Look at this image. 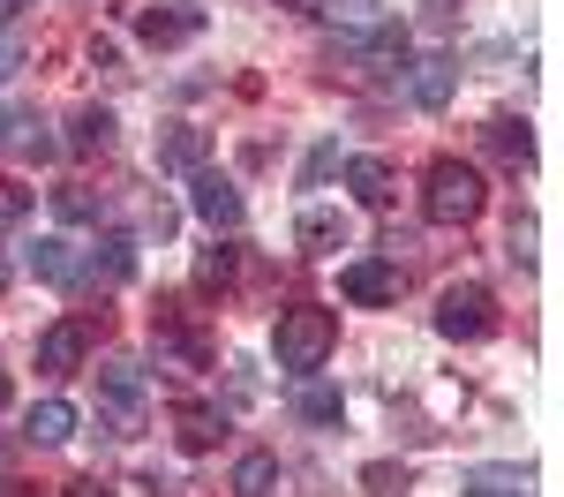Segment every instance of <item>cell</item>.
Instances as JSON below:
<instances>
[{
	"mask_svg": "<svg viewBox=\"0 0 564 497\" xmlns=\"http://www.w3.org/2000/svg\"><path fill=\"white\" fill-rule=\"evenodd\" d=\"M121 279H135V241H129V234H106V241L84 257L76 287H121Z\"/></svg>",
	"mask_w": 564,
	"mask_h": 497,
	"instance_id": "obj_9",
	"label": "cell"
},
{
	"mask_svg": "<svg viewBox=\"0 0 564 497\" xmlns=\"http://www.w3.org/2000/svg\"><path fill=\"white\" fill-rule=\"evenodd\" d=\"M294 414H302V422H339V414H347V400H339V385L302 377V385H294Z\"/></svg>",
	"mask_w": 564,
	"mask_h": 497,
	"instance_id": "obj_16",
	"label": "cell"
},
{
	"mask_svg": "<svg viewBox=\"0 0 564 497\" xmlns=\"http://www.w3.org/2000/svg\"><path fill=\"white\" fill-rule=\"evenodd\" d=\"M23 8H31V0H0V15H23Z\"/></svg>",
	"mask_w": 564,
	"mask_h": 497,
	"instance_id": "obj_29",
	"label": "cell"
},
{
	"mask_svg": "<svg viewBox=\"0 0 564 497\" xmlns=\"http://www.w3.org/2000/svg\"><path fill=\"white\" fill-rule=\"evenodd\" d=\"M279 8H302V15H316V0H279Z\"/></svg>",
	"mask_w": 564,
	"mask_h": 497,
	"instance_id": "obj_30",
	"label": "cell"
},
{
	"mask_svg": "<svg viewBox=\"0 0 564 497\" xmlns=\"http://www.w3.org/2000/svg\"><path fill=\"white\" fill-rule=\"evenodd\" d=\"M188 204H196V219H204V226H226V234L249 219L241 188H234L226 174H212V166H196V174H188Z\"/></svg>",
	"mask_w": 564,
	"mask_h": 497,
	"instance_id": "obj_5",
	"label": "cell"
},
{
	"mask_svg": "<svg viewBox=\"0 0 564 497\" xmlns=\"http://www.w3.org/2000/svg\"><path fill=\"white\" fill-rule=\"evenodd\" d=\"M68 129H76V136H68V151H113V114H106V106H84Z\"/></svg>",
	"mask_w": 564,
	"mask_h": 497,
	"instance_id": "obj_20",
	"label": "cell"
},
{
	"mask_svg": "<svg viewBox=\"0 0 564 497\" xmlns=\"http://www.w3.org/2000/svg\"><path fill=\"white\" fill-rule=\"evenodd\" d=\"M15 497H23V490H15Z\"/></svg>",
	"mask_w": 564,
	"mask_h": 497,
	"instance_id": "obj_33",
	"label": "cell"
},
{
	"mask_svg": "<svg viewBox=\"0 0 564 497\" xmlns=\"http://www.w3.org/2000/svg\"><path fill=\"white\" fill-rule=\"evenodd\" d=\"M23 430H31L39 445H68V437H76V407L68 400H39L31 414H23Z\"/></svg>",
	"mask_w": 564,
	"mask_h": 497,
	"instance_id": "obj_15",
	"label": "cell"
},
{
	"mask_svg": "<svg viewBox=\"0 0 564 497\" xmlns=\"http://www.w3.org/2000/svg\"><path fill=\"white\" fill-rule=\"evenodd\" d=\"M98 400L113 414V430L129 437L135 422H143V369H135V361H106V369H98Z\"/></svg>",
	"mask_w": 564,
	"mask_h": 497,
	"instance_id": "obj_6",
	"label": "cell"
},
{
	"mask_svg": "<svg viewBox=\"0 0 564 497\" xmlns=\"http://www.w3.org/2000/svg\"><path fill=\"white\" fill-rule=\"evenodd\" d=\"M452 90H459V61H452V53L406 61V98H414L422 114H444V106H452Z\"/></svg>",
	"mask_w": 564,
	"mask_h": 497,
	"instance_id": "obj_7",
	"label": "cell"
},
{
	"mask_svg": "<svg viewBox=\"0 0 564 497\" xmlns=\"http://www.w3.org/2000/svg\"><path fill=\"white\" fill-rule=\"evenodd\" d=\"M53 212L68 226H90L98 212H106V196H90V188H53Z\"/></svg>",
	"mask_w": 564,
	"mask_h": 497,
	"instance_id": "obj_23",
	"label": "cell"
},
{
	"mask_svg": "<svg viewBox=\"0 0 564 497\" xmlns=\"http://www.w3.org/2000/svg\"><path fill=\"white\" fill-rule=\"evenodd\" d=\"M377 8H384V0H316V15H332V23H347V31H369V23H384Z\"/></svg>",
	"mask_w": 564,
	"mask_h": 497,
	"instance_id": "obj_21",
	"label": "cell"
},
{
	"mask_svg": "<svg viewBox=\"0 0 564 497\" xmlns=\"http://www.w3.org/2000/svg\"><path fill=\"white\" fill-rule=\"evenodd\" d=\"M31 212V188H15V181H0V226L8 219H23Z\"/></svg>",
	"mask_w": 564,
	"mask_h": 497,
	"instance_id": "obj_26",
	"label": "cell"
},
{
	"mask_svg": "<svg viewBox=\"0 0 564 497\" xmlns=\"http://www.w3.org/2000/svg\"><path fill=\"white\" fill-rule=\"evenodd\" d=\"M332 166H339V143H316V151H308V174H302V188H316V181L332 174Z\"/></svg>",
	"mask_w": 564,
	"mask_h": 497,
	"instance_id": "obj_25",
	"label": "cell"
},
{
	"mask_svg": "<svg viewBox=\"0 0 564 497\" xmlns=\"http://www.w3.org/2000/svg\"><path fill=\"white\" fill-rule=\"evenodd\" d=\"M68 497H113V490H106L98 475H76V483H68Z\"/></svg>",
	"mask_w": 564,
	"mask_h": 497,
	"instance_id": "obj_28",
	"label": "cell"
},
{
	"mask_svg": "<svg viewBox=\"0 0 564 497\" xmlns=\"http://www.w3.org/2000/svg\"><path fill=\"white\" fill-rule=\"evenodd\" d=\"M23 264L39 271L45 287H76V271H84V249H76L68 234H39V241L23 249Z\"/></svg>",
	"mask_w": 564,
	"mask_h": 497,
	"instance_id": "obj_8",
	"label": "cell"
},
{
	"mask_svg": "<svg viewBox=\"0 0 564 497\" xmlns=\"http://www.w3.org/2000/svg\"><path fill=\"white\" fill-rule=\"evenodd\" d=\"M0 407H8V377H0Z\"/></svg>",
	"mask_w": 564,
	"mask_h": 497,
	"instance_id": "obj_31",
	"label": "cell"
},
{
	"mask_svg": "<svg viewBox=\"0 0 564 497\" xmlns=\"http://www.w3.org/2000/svg\"><path fill=\"white\" fill-rule=\"evenodd\" d=\"M212 159V129H196V121H174V129L159 136V166L166 174H196Z\"/></svg>",
	"mask_w": 564,
	"mask_h": 497,
	"instance_id": "obj_12",
	"label": "cell"
},
{
	"mask_svg": "<svg viewBox=\"0 0 564 497\" xmlns=\"http://www.w3.org/2000/svg\"><path fill=\"white\" fill-rule=\"evenodd\" d=\"M234 279V249H204V264H196V287H226Z\"/></svg>",
	"mask_w": 564,
	"mask_h": 497,
	"instance_id": "obj_24",
	"label": "cell"
},
{
	"mask_svg": "<svg viewBox=\"0 0 564 497\" xmlns=\"http://www.w3.org/2000/svg\"><path fill=\"white\" fill-rule=\"evenodd\" d=\"M467 497H534V483H527V467H475Z\"/></svg>",
	"mask_w": 564,
	"mask_h": 497,
	"instance_id": "obj_18",
	"label": "cell"
},
{
	"mask_svg": "<svg viewBox=\"0 0 564 497\" xmlns=\"http://www.w3.org/2000/svg\"><path fill=\"white\" fill-rule=\"evenodd\" d=\"M204 31V8H143L135 15V39L143 45H188Z\"/></svg>",
	"mask_w": 564,
	"mask_h": 497,
	"instance_id": "obj_11",
	"label": "cell"
},
{
	"mask_svg": "<svg viewBox=\"0 0 564 497\" xmlns=\"http://www.w3.org/2000/svg\"><path fill=\"white\" fill-rule=\"evenodd\" d=\"M0 287H8V257H0Z\"/></svg>",
	"mask_w": 564,
	"mask_h": 497,
	"instance_id": "obj_32",
	"label": "cell"
},
{
	"mask_svg": "<svg viewBox=\"0 0 564 497\" xmlns=\"http://www.w3.org/2000/svg\"><path fill=\"white\" fill-rule=\"evenodd\" d=\"M347 188L361 204H391V166L384 159H347Z\"/></svg>",
	"mask_w": 564,
	"mask_h": 497,
	"instance_id": "obj_19",
	"label": "cell"
},
{
	"mask_svg": "<svg viewBox=\"0 0 564 497\" xmlns=\"http://www.w3.org/2000/svg\"><path fill=\"white\" fill-rule=\"evenodd\" d=\"M399 287H406V271L384 264V257H354V264H339V294H347V302H361V310L399 302Z\"/></svg>",
	"mask_w": 564,
	"mask_h": 497,
	"instance_id": "obj_4",
	"label": "cell"
},
{
	"mask_svg": "<svg viewBox=\"0 0 564 497\" xmlns=\"http://www.w3.org/2000/svg\"><path fill=\"white\" fill-rule=\"evenodd\" d=\"M481 143H489L505 166H520V174L534 166V136H527V121H512V114H497V121L481 129Z\"/></svg>",
	"mask_w": 564,
	"mask_h": 497,
	"instance_id": "obj_14",
	"label": "cell"
},
{
	"mask_svg": "<svg viewBox=\"0 0 564 497\" xmlns=\"http://www.w3.org/2000/svg\"><path fill=\"white\" fill-rule=\"evenodd\" d=\"M339 347V316L316 310V302H294V310H279V332H271V355L279 369H294V377H316L324 361Z\"/></svg>",
	"mask_w": 564,
	"mask_h": 497,
	"instance_id": "obj_1",
	"label": "cell"
},
{
	"mask_svg": "<svg viewBox=\"0 0 564 497\" xmlns=\"http://www.w3.org/2000/svg\"><path fill=\"white\" fill-rule=\"evenodd\" d=\"M218 430H226V422H218V407H181V445H188V452H204Z\"/></svg>",
	"mask_w": 564,
	"mask_h": 497,
	"instance_id": "obj_22",
	"label": "cell"
},
{
	"mask_svg": "<svg viewBox=\"0 0 564 497\" xmlns=\"http://www.w3.org/2000/svg\"><path fill=\"white\" fill-rule=\"evenodd\" d=\"M271 490H279V452H241L234 497H271Z\"/></svg>",
	"mask_w": 564,
	"mask_h": 497,
	"instance_id": "obj_17",
	"label": "cell"
},
{
	"mask_svg": "<svg viewBox=\"0 0 564 497\" xmlns=\"http://www.w3.org/2000/svg\"><path fill=\"white\" fill-rule=\"evenodd\" d=\"M436 332H444V339H467V347L489 339V332H497V302H489V287H475V279H467V287H444V302H436Z\"/></svg>",
	"mask_w": 564,
	"mask_h": 497,
	"instance_id": "obj_3",
	"label": "cell"
},
{
	"mask_svg": "<svg viewBox=\"0 0 564 497\" xmlns=\"http://www.w3.org/2000/svg\"><path fill=\"white\" fill-rule=\"evenodd\" d=\"M452 15H459V0H422V23L430 31H452Z\"/></svg>",
	"mask_w": 564,
	"mask_h": 497,
	"instance_id": "obj_27",
	"label": "cell"
},
{
	"mask_svg": "<svg viewBox=\"0 0 564 497\" xmlns=\"http://www.w3.org/2000/svg\"><path fill=\"white\" fill-rule=\"evenodd\" d=\"M84 355H90V332L76 324V316H61V324H53V332L39 339V369H53V377L84 369Z\"/></svg>",
	"mask_w": 564,
	"mask_h": 497,
	"instance_id": "obj_13",
	"label": "cell"
},
{
	"mask_svg": "<svg viewBox=\"0 0 564 497\" xmlns=\"http://www.w3.org/2000/svg\"><path fill=\"white\" fill-rule=\"evenodd\" d=\"M294 241H302L308 257H332V249L354 241V226H347V212H332V204H308L302 219H294Z\"/></svg>",
	"mask_w": 564,
	"mask_h": 497,
	"instance_id": "obj_10",
	"label": "cell"
},
{
	"mask_svg": "<svg viewBox=\"0 0 564 497\" xmlns=\"http://www.w3.org/2000/svg\"><path fill=\"white\" fill-rule=\"evenodd\" d=\"M481 204H489V188H481V174L467 159H436L430 166V181H422L430 226H467V219H481Z\"/></svg>",
	"mask_w": 564,
	"mask_h": 497,
	"instance_id": "obj_2",
	"label": "cell"
}]
</instances>
